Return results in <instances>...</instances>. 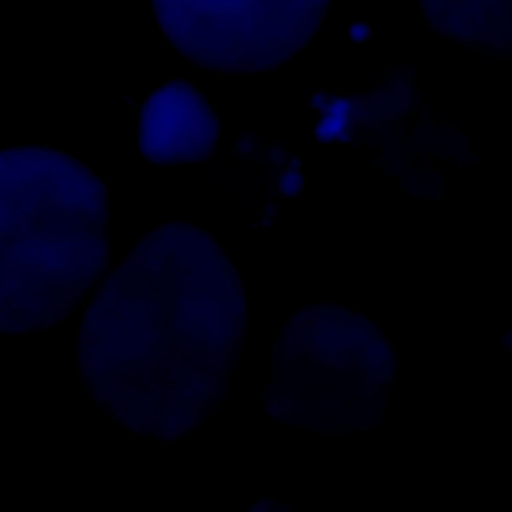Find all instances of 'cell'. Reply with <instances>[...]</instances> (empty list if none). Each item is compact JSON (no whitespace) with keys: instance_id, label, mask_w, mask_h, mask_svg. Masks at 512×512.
<instances>
[{"instance_id":"5b68a950","label":"cell","mask_w":512,"mask_h":512,"mask_svg":"<svg viewBox=\"0 0 512 512\" xmlns=\"http://www.w3.org/2000/svg\"><path fill=\"white\" fill-rule=\"evenodd\" d=\"M220 126L208 98L186 78L156 88L140 108L138 146L156 166H182L208 160Z\"/></svg>"},{"instance_id":"ba28073f","label":"cell","mask_w":512,"mask_h":512,"mask_svg":"<svg viewBox=\"0 0 512 512\" xmlns=\"http://www.w3.org/2000/svg\"><path fill=\"white\" fill-rule=\"evenodd\" d=\"M348 34H350L352 42L364 44V42H368L372 38V28L368 24H352L348 28Z\"/></svg>"},{"instance_id":"277c9868","label":"cell","mask_w":512,"mask_h":512,"mask_svg":"<svg viewBox=\"0 0 512 512\" xmlns=\"http://www.w3.org/2000/svg\"><path fill=\"white\" fill-rule=\"evenodd\" d=\"M332 0H152L176 52L220 74L270 72L318 32Z\"/></svg>"},{"instance_id":"8992f818","label":"cell","mask_w":512,"mask_h":512,"mask_svg":"<svg viewBox=\"0 0 512 512\" xmlns=\"http://www.w3.org/2000/svg\"><path fill=\"white\" fill-rule=\"evenodd\" d=\"M512 0H420L426 24L440 36L490 54L506 56L512 44Z\"/></svg>"},{"instance_id":"52a82bcc","label":"cell","mask_w":512,"mask_h":512,"mask_svg":"<svg viewBox=\"0 0 512 512\" xmlns=\"http://www.w3.org/2000/svg\"><path fill=\"white\" fill-rule=\"evenodd\" d=\"M310 108L318 142L350 144L356 126V96L318 90L310 96Z\"/></svg>"},{"instance_id":"3957f363","label":"cell","mask_w":512,"mask_h":512,"mask_svg":"<svg viewBox=\"0 0 512 512\" xmlns=\"http://www.w3.org/2000/svg\"><path fill=\"white\" fill-rule=\"evenodd\" d=\"M394 378V346L378 324L340 304H310L278 334L262 402L274 422L304 432L374 430Z\"/></svg>"},{"instance_id":"7a4b0ae2","label":"cell","mask_w":512,"mask_h":512,"mask_svg":"<svg viewBox=\"0 0 512 512\" xmlns=\"http://www.w3.org/2000/svg\"><path fill=\"white\" fill-rule=\"evenodd\" d=\"M108 266V188L50 146L0 150V334H34L84 302Z\"/></svg>"},{"instance_id":"6da1fadb","label":"cell","mask_w":512,"mask_h":512,"mask_svg":"<svg viewBox=\"0 0 512 512\" xmlns=\"http://www.w3.org/2000/svg\"><path fill=\"white\" fill-rule=\"evenodd\" d=\"M246 336L236 266L204 228H152L98 282L78 328V374L134 436L192 434L224 402Z\"/></svg>"}]
</instances>
